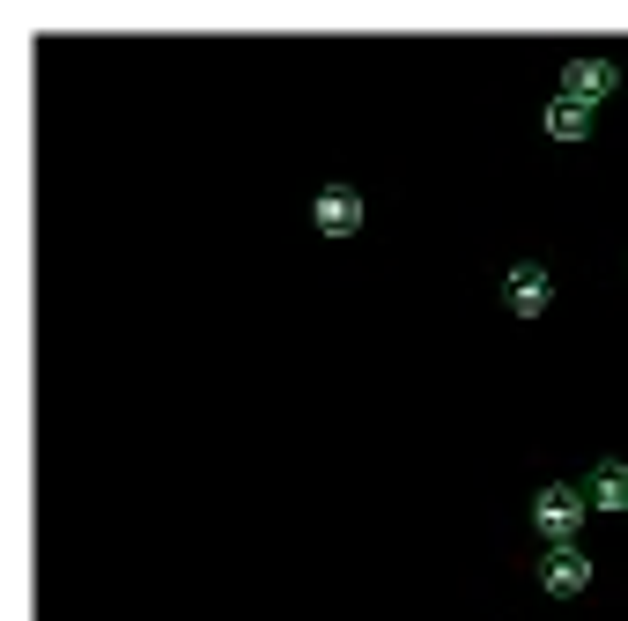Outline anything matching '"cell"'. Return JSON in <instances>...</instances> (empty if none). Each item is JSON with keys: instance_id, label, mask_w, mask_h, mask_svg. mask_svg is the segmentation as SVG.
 Returning a JSON list of instances; mask_svg holds the SVG:
<instances>
[{"instance_id": "obj_1", "label": "cell", "mask_w": 628, "mask_h": 621, "mask_svg": "<svg viewBox=\"0 0 628 621\" xmlns=\"http://www.w3.org/2000/svg\"><path fill=\"white\" fill-rule=\"evenodd\" d=\"M584 511H592V496H584V488H569V481H555V488H540V496H532V525H540L555 548H569V533L584 525Z\"/></svg>"}, {"instance_id": "obj_2", "label": "cell", "mask_w": 628, "mask_h": 621, "mask_svg": "<svg viewBox=\"0 0 628 621\" xmlns=\"http://www.w3.org/2000/svg\"><path fill=\"white\" fill-rule=\"evenodd\" d=\"M614 82L621 74H614V60H599V52H577V60L562 67V97H577V104H599Z\"/></svg>"}, {"instance_id": "obj_3", "label": "cell", "mask_w": 628, "mask_h": 621, "mask_svg": "<svg viewBox=\"0 0 628 621\" xmlns=\"http://www.w3.org/2000/svg\"><path fill=\"white\" fill-rule=\"evenodd\" d=\"M503 304L518 311V318H540L547 304H555V274H547V267H510V281H503Z\"/></svg>"}, {"instance_id": "obj_7", "label": "cell", "mask_w": 628, "mask_h": 621, "mask_svg": "<svg viewBox=\"0 0 628 621\" xmlns=\"http://www.w3.org/2000/svg\"><path fill=\"white\" fill-rule=\"evenodd\" d=\"M547 134H555V141H584V104L555 97V104H547Z\"/></svg>"}, {"instance_id": "obj_6", "label": "cell", "mask_w": 628, "mask_h": 621, "mask_svg": "<svg viewBox=\"0 0 628 621\" xmlns=\"http://www.w3.org/2000/svg\"><path fill=\"white\" fill-rule=\"evenodd\" d=\"M584 496H592L599 511H628V466H621V459H599V474H592Z\"/></svg>"}, {"instance_id": "obj_4", "label": "cell", "mask_w": 628, "mask_h": 621, "mask_svg": "<svg viewBox=\"0 0 628 621\" xmlns=\"http://www.w3.org/2000/svg\"><path fill=\"white\" fill-rule=\"evenodd\" d=\"M540 585L555 592V599H569V592H584L592 585V555H577V548H555L540 562Z\"/></svg>"}, {"instance_id": "obj_5", "label": "cell", "mask_w": 628, "mask_h": 621, "mask_svg": "<svg viewBox=\"0 0 628 621\" xmlns=\"http://www.w3.org/2000/svg\"><path fill=\"white\" fill-rule=\"evenodd\" d=\"M311 215H318V230H326V237H348V230H363V200H355L348 185H326Z\"/></svg>"}]
</instances>
